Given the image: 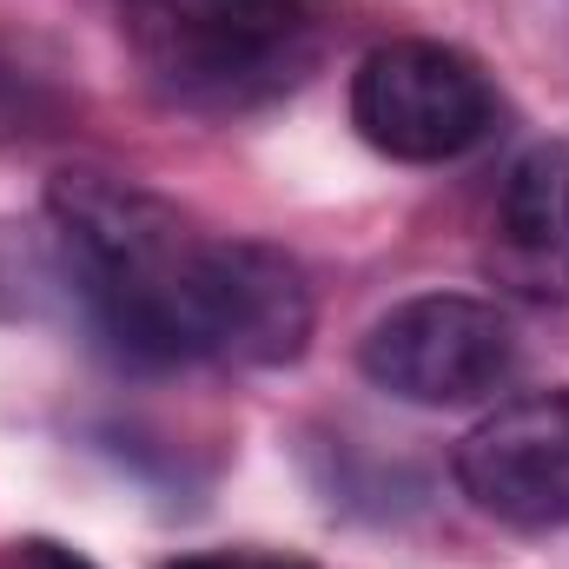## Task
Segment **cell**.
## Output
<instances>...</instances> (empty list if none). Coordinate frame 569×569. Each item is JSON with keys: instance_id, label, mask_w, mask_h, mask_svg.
<instances>
[{"instance_id": "cell-1", "label": "cell", "mask_w": 569, "mask_h": 569, "mask_svg": "<svg viewBox=\"0 0 569 569\" xmlns=\"http://www.w3.org/2000/svg\"><path fill=\"white\" fill-rule=\"evenodd\" d=\"M47 219L93 331L140 365H298L318 325L305 266L239 232H206L113 172H60Z\"/></svg>"}, {"instance_id": "cell-2", "label": "cell", "mask_w": 569, "mask_h": 569, "mask_svg": "<svg viewBox=\"0 0 569 569\" xmlns=\"http://www.w3.org/2000/svg\"><path fill=\"white\" fill-rule=\"evenodd\" d=\"M325 0H120L146 80L186 113H252L318 67Z\"/></svg>"}, {"instance_id": "cell-3", "label": "cell", "mask_w": 569, "mask_h": 569, "mask_svg": "<svg viewBox=\"0 0 569 569\" xmlns=\"http://www.w3.org/2000/svg\"><path fill=\"white\" fill-rule=\"evenodd\" d=\"M351 127L358 140L398 166H450L497 140L503 93L490 67L450 40H385L351 73Z\"/></svg>"}, {"instance_id": "cell-4", "label": "cell", "mask_w": 569, "mask_h": 569, "mask_svg": "<svg viewBox=\"0 0 569 569\" xmlns=\"http://www.w3.org/2000/svg\"><path fill=\"white\" fill-rule=\"evenodd\" d=\"M523 365V338L497 298L470 291H418L371 318L358 338V371L418 411H457L497 398Z\"/></svg>"}, {"instance_id": "cell-5", "label": "cell", "mask_w": 569, "mask_h": 569, "mask_svg": "<svg viewBox=\"0 0 569 569\" xmlns=\"http://www.w3.org/2000/svg\"><path fill=\"white\" fill-rule=\"evenodd\" d=\"M470 510L510 530H569V391H530L497 405L450 457Z\"/></svg>"}, {"instance_id": "cell-6", "label": "cell", "mask_w": 569, "mask_h": 569, "mask_svg": "<svg viewBox=\"0 0 569 569\" xmlns=\"http://www.w3.org/2000/svg\"><path fill=\"white\" fill-rule=\"evenodd\" d=\"M490 272L537 305H569V140H537L503 172Z\"/></svg>"}, {"instance_id": "cell-7", "label": "cell", "mask_w": 569, "mask_h": 569, "mask_svg": "<svg viewBox=\"0 0 569 569\" xmlns=\"http://www.w3.org/2000/svg\"><path fill=\"white\" fill-rule=\"evenodd\" d=\"M166 569H318V563L284 557V550H192V557H179Z\"/></svg>"}, {"instance_id": "cell-8", "label": "cell", "mask_w": 569, "mask_h": 569, "mask_svg": "<svg viewBox=\"0 0 569 569\" xmlns=\"http://www.w3.org/2000/svg\"><path fill=\"white\" fill-rule=\"evenodd\" d=\"M13 569H100L93 557H80L73 543H53V537H27L13 550Z\"/></svg>"}]
</instances>
